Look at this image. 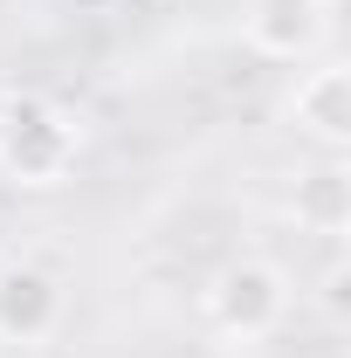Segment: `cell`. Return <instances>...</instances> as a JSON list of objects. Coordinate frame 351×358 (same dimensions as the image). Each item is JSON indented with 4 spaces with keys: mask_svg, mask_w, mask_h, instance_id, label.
Returning a JSON list of instances; mask_svg holds the SVG:
<instances>
[{
    "mask_svg": "<svg viewBox=\"0 0 351 358\" xmlns=\"http://www.w3.org/2000/svg\"><path fill=\"white\" fill-rule=\"evenodd\" d=\"M83 159V117H69L42 90L0 96V173L14 186H62Z\"/></svg>",
    "mask_w": 351,
    "mask_h": 358,
    "instance_id": "6da1fadb",
    "label": "cell"
},
{
    "mask_svg": "<svg viewBox=\"0 0 351 358\" xmlns=\"http://www.w3.org/2000/svg\"><path fill=\"white\" fill-rule=\"evenodd\" d=\"M200 317L207 331L227 338V345H255L268 338L282 317H289V275L262 255H241V262H220L200 289Z\"/></svg>",
    "mask_w": 351,
    "mask_h": 358,
    "instance_id": "7a4b0ae2",
    "label": "cell"
},
{
    "mask_svg": "<svg viewBox=\"0 0 351 358\" xmlns=\"http://www.w3.org/2000/svg\"><path fill=\"white\" fill-rule=\"evenodd\" d=\"M331 28V0H248L241 42L262 62H310Z\"/></svg>",
    "mask_w": 351,
    "mask_h": 358,
    "instance_id": "3957f363",
    "label": "cell"
},
{
    "mask_svg": "<svg viewBox=\"0 0 351 358\" xmlns=\"http://www.w3.org/2000/svg\"><path fill=\"white\" fill-rule=\"evenodd\" d=\"M62 282L42 262H7L0 268V345H48L62 331Z\"/></svg>",
    "mask_w": 351,
    "mask_h": 358,
    "instance_id": "277c9868",
    "label": "cell"
},
{
    "mask_svg": "<svg viewBox=\"0 0 351 358\" xmlns=\"http://www.w3.org/2000/svg\"><path fill=\"white\" fill-rule=\"evenodd\" d=\"M282 117H289V131H296V138L338 152V145L351 138V69L338 62V55H324L317 69H303L296 90L282 96Z\"/></svg>",
    "mask_w": 351,
    "mask_h": 358,
    "instance_id": "5b68a950",
    "label": "cell"
},
{
    "mask_svg": "<svg viewBox=\"0 0 351 358\" xmlns=\"http://www.w3.org/2000/svg\"><path fill=\"white\" fill-rule=\"evenodd\" d=\"M289 221L303 227V234H324V241H338L351 227V173L338 159L296 173V186H289Z\"/></svg>",
    "mask_w": 351,
    "mask_h": 358,
    "instance_id": "8992f818",
    "label": "cell"
}]
</instances>
